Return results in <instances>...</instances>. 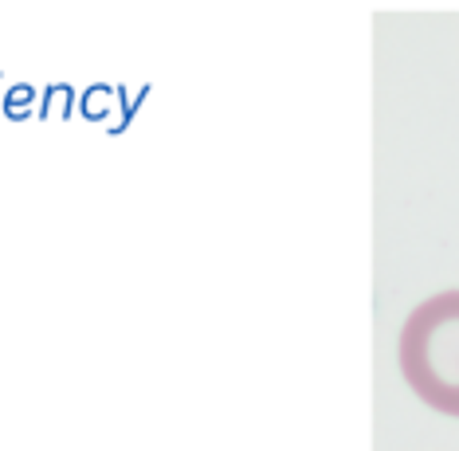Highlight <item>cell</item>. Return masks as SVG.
Returning <instances> with one entry per match:
<instances>
[{"label": "cell", "instance_id": "1", "mask_svg": "<svg viewBox=\"0 0 459 451\" xmlns=\"http://www.w3.org/2000/svg\"><path fill=\"white\" fill-rule=\"evenodd\" d=\"M396 365L428 408L459 421V291L432 295L404 318Z\"/></svg>", "mask_w": 459, "mask_h": 451}]
</instances>
